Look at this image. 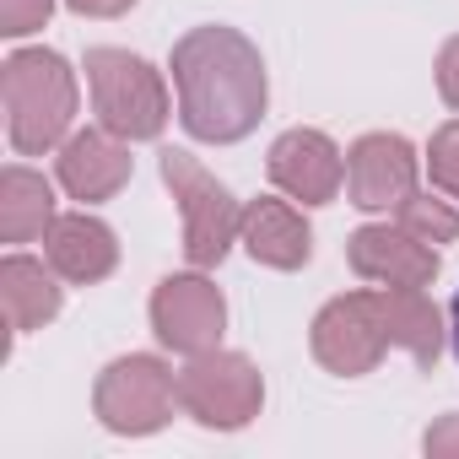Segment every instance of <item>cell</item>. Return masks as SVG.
<instances>
[{"mask_svg": "<svg viewBox=\"0 0 459 459\" xmlns=\"http://www.w3.org/2000/svg\"><path fill=\"white\" fill-rule=\"evenodd\" d=\"M173 87H178V119L195 141L233 146L265 119V60L238 28H189L173 44Z\"/></svg>", "mask_w": 459, "mask_h": 459, "instance_id": "1", "label": "cell"}, {"mask_svg": "<svg viewBox=\"0 0 459 459\" xmlns=\"http://www.w3.org/2000/svg\"><path fill=\"white\" fill-rule=\"evenodd\" d=\"M0 92H6V135L22 157H44L71 135L76 71L55 49H17L0 65Z\"/></svg>", "mask_w": 459, "mask_h": 459, "instance_id": "2", "label": "cell"}, {"mask_svg": "<svg viewBox=\"0 0 459 459\" xmlns=\"http://www.w3.org/2000/svg\"><path fill=\"white\" fill-rule=\"evenodd\" d=\"M87 87H92V114L103 130L119 141H157L168 125V87L162 71L146 65L130 49H87Z\"/></svg>", "mask_w": 459, "mask_h": 459, "instance_id": "3", "label": "cell"}, {"mask_svg": "<svg viewBox=\"0 0 459 459\" xmlns=\"http://www.w3.org/2000/svg\"><path fill=\"white\" fill-rule=\"evenodd\" d=\"M162 184L173 189L178 211H184V260L195 271H211L227 260V249L244 233V205L227 195V184L216 173H205L189 152H162Z\"/></svg>", "mask_w": 459, "mask_h": 459, "instance_id": "4", "label": "cell"}, {"mask_svg": "<svg viewBox=\"0 0 459 459\" xmlns=\"http://www.w3.org/2000/svg\"><path fill=\"white\" fill-rule=\"evenodd\" d=\"M178 405L211 432H238L265 405V378L244 351H200L178 373Z\"/></svg>", "mask_w": 459, "mask_h": 459, "instance_id": "5", "label": "cell"}, {"mask_svg": "<svg viewBox=\"0 0 459 459\" xmlns=\"http://www.w3.org/2000/svg\"><path fill=\"white\" fill-rule=\"evenodd\" d=\"M173 400H178V378L162 357H146V351H130L119 362H108L98 373V389H92V411L108 432L119 437H146V432H162L168 416H173Z\"/></svg>", "mask_w": 459, "mask_h": 459, "instance_id": "6", "label": "cell"}, {"mask_svg": "<svg viewBox=\"0 0 459 459\" xmlns=\"http://www.w3.org/2000/svg\"><path fill=\"white\" fill-rule=\"evenodd\" d=\"M308 346L319 357L325 373L335 378H362L378 368V357L389 351V335H384V314H378V292H341L319 308L314 330H308Z\"/></svg>", "mask_w": 459, "mask_h": 459, "instance_id": "7", "label": "cell"}, {"mask_svg": "<svg viewBox=\"0 0 459 459\" xmlns=\"http://www.w3.org/2000/svg\"><path fill=\"white\" fill-rule=\"evenodd\" d=\"M152 330L168 351L178 357H200L221 346L227 330V298L211 276L189 271V276H162L152 292Z\"/></svg>", "mask_w": 459, "mask_h": 459, "instance_id": "8", "label": "cell"}, {"mask_svg": "<svg viewBox=\"0 0 459 459\" xmlns=\"http://www.w3.org/2000/svg\"><path fill=\"white\" fill-rule=\"evenodd\" d=\"M346 260L362 281H378V287H432L437 281V249L405 233L400 221L357 227L346 244Z\"/></svg>", "mask_w": 459, "mask_h": 459, "instance_id": "9", "label": "cell"}, {"mask_svg": "<svg viewBox=\"0 0 459 459\" xmlns=\"http://www.w3.org/2000/svg\"><path fill=\"white\" fill-rule=\"evenodd\" d=\"M416 173H421V162H416L411 141L389 135V130H373L346 152V195L362 211H394L416 189Z\"/></svg>", "mask_w": 459, "mask_h": 459, "instance_id": "10", "label": "cell"}, {"mask_svg": "<svg viewBox=\"0 0 459 459\" xmlns=\"http://www.w3.org/2000/svg\"><path fill=\"white\" fill-rule=\"evenodd\" d=\"M271 184L303 205H330L346 184V157L325 130H287L271 146Z\"/></svg>", "mask_w": 459, "mask_h": 459, "instance_id": "11", "label": "cell"}, {"mask_svg": "<svg viewBox=\"0 0 459 459\" xmlns=\"http://www.w3.org/2000/svg\"><path fill=\"white\" fill-rule=\"evenodd\" d=\"M55 178L71 200H114L130 184V141H119L114 130H76L60 141L55 157Z\"/></svg>", "mask_w": 459, "mask_h": 459, "instance_id": "12", "label": "cell"}, {"mask_svg": "<svg viewBox=\"0 0 459 459\" xmlns=\"http://www.w3.org/2000/svg\"><path fill=\"white\" fill-rule=\"evenodd\" d=\"M44 260L60 271V281L98 287L119 265V238H114L108 221H98L87 211H71V216H55V227L44 233Z\"/></svg>", "mask_w": 459, "mask_h": 459, "instance_id": "13", "label": "cell"}, {"mask_svg": "<svg viewBox=\"0 0 459 459\" xmlns=\"http://www.w3.org/2000/svg\"><path fill=\"white\" fill-rule=\"evenodd\" d=\"M238 244H244L260 265H271V271H303L308 255H314L308 221H303V211L287 205V200H249V205H244V233H238Z\"/></svg>", "mask_w": 459, "mask_h": 459, "instance_id": "14", "label": "cell"}, {"mask_svg": "<svg viewBox=\"0 0 459 459\" xmlns=\"http://www.w3.org/2000/svg\"><path fill=\"white\" fill-rule=\"evenodd\" d=\"M0 303H6L12 335L44 330L60 314V303H65L60 271L49 260H33V255H6V260H0Z\"/></svg>", "mask_w": 459, "mask_h": 459, "instance_id": "15", "label": "cell"}, {"mask_svg": "<svg viewBox=\"0 0 459 459\" xmlns=\"http://www.w3.org/2000/svg\"><path fill=\"white\" fill-rule=\"evenodd\" d=\"M378 314H384V335L389 346L411 351L416 368H432L443 351V314L421 287H378Z\"/></svg>", "mask_w": 459, "mask_h": 459, "instance_id": "16", "label": "cell"}, {"mask_svg": "<svg viewBox=\"0 0 459 459\" xmlns=\"http://www.w3.org/2000/svg\"><path fill=\"white\" fill-rule=\"evenodd\" d=\"M55 227V189L44 173L12 162L0 173V238L6 244H33Z\"/></svg>", "mask_w": 459, "mask_h": 459, "instance_id": "17", "label": "cell"}, {"mask_svg": "<svg viewBox=\"0 0 459 459\" xmlns=\"http://www.w3.org/2000/svg\"><path fill=\"white\" fill-rule=\"evenodd\" d=\"M394 221L405 227V233H416L421 244H454L459 238V211L448 205V200H432V195H421V189H411L400 205H394Z\"/></svg>", "mask_w": 459, "mask_h": 459, "instance_id": "18", "label": "cell"}, {"mask_svg": "<svg viewBox=\"0 0 459 459\" xmlns=\"http://www.w3.org/2000/svg\"><path fill=\"white\" fill-rule=\"evenodd\" d=\"M427 173H432V184H437L448 200H459V119L432 135V146H427Z\"/></svg>", "mask_w": 459, "mask_h": 459, "instance_id": "19", "label": "cell"}, {"mask_svg": "<svg viewBox=\"0 0 459 459\" xmlns=\"http://www.w3.org/2000/svg\"><path fill=\"white\" fill-rule=\"evenodd\" d=\"M55 0H0V33L6 39H28L49 22Z\"/></svg>", "mask_w": 459, "mask_h": 459, "instance_id": "20", "label": "cell"}, {"mask_svg": "<svg viewBox=\"0 0 459 459\" xmlns=\"http://www.w3.org/2000/svg\"><path fill=\"white\" fill-rule=\"evenodd\" d=\"M437 92L448 108H459V33L437 49Z\"/></svg>", "mask_w": 459, "mask_h": 459, "instance_id": "21", "label": "cell"}, {"mask_svg": "<svg viewBox=\"0 0 459 459\" xmlns=\"http://www.w3.org/2000/svg\"><path fill=\"white\" fill-rule=\"evenodd\" d=\"M421 448H427V459H459V416H443L437 427H427Z\"/></svg>", "mask_w": 459, "mask_h": 459, "instance_id": "22", "label": "cell"}, {"mask_svg": "<svg viewBox=\"0 0 459 459\" xmlns=\"http://www.w3.org/2000/svg\"><path fill=\"white\" fill-rule=\"evenodd\" d=\"M76 17H125L135 0H65Z\"/></svg>", "mask_w": 459, "mask_h": 459, "instance_id": "23", "label": "cell"}, {"mask_svg": "<svg viewBox=\"0 0 459 459\" xmlns=\"http://www.w3.org/2000/svg\"><path fill=\"white\" fill-rule=\"evenodd\" d=\"M448 335H454V357H459V292H454V308H448Z\"/></svg>", "mask_w": 459, "mask_h": 459, "instance_id": "24", "label": "cell"}]
</instances>
